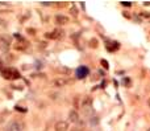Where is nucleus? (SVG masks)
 I'll list each match as a JSON object with an SVG mask.
<instances>
[{
  "label": "nucleus",
  "mask_w": 150,
  "mask_h": 131,
  "mask_svg": "<svg viewBox=\"0 0 150 131\" xmlns=\"http://www.w3.org/2000/svg\"><path fill=\"white\" fill-rule=\"evenodd\" d=\"M68 119H70V122L73 123H78L79 122V114L76 110H71L70 112H68Z\"/></svg>",
  "instance_id": "7"
},
{
  "label": "nucleus",
  "mask_w": 150,
  "mask_h": 131,
  "mask_svg": "<svg viewBox=\"0 0 150 131\" xmlns=\"http://www.w3.org/2000/svg\"><path fill=\"white\" fill-rule=\"evenodd\" d=\"M46 37L47 38H53V40H58V38H62L63 37V31L61 29H55L50 33H46Z\"/></svg>",
  "instance_id": "5"
},
{
  "label": "nucleus",
  "mask_w": 150,
  "mask_h": 131,
  "mask_svg": "<svg viewBox=\"0 0 150 131\" xmlns=\"http://www.w3.org/2000/svg\"><path fill=\"white\" fill-rule=\"evenodd\" d=\"M92 43V46H94V48H96V40H92V41H89V44Z\"/></svg>",
  "instance_id": "11"
},
{
  "label": "nucleus",
  "mask_w": 150,
  "mask_h": 131,
  "mask_svg": "<svg viewBox=\"0 0 150 131\" xmlns=\"http://www.w3.org/2000/svg\"><path fill=\"white\" fill-rule=\"evenodd\" d=\"M91 105H92V99H91V97H84L83 98V101H82V103H80V106H82V109H89L91 107Z\"/></svg>",
  "instance_id": "8"
},
{
  "label": "nucleus",
  "mask_w": 150,
  "mask_h": 131,
  "mask_svg": "<svg viewBox=\"0 0 150 131\" xmlns=\"http://www.w3.org/2000/svg\"><path fill=\"white\" fill-rule=\"evenodd\" d=\"M147 105H149V107H150V98L147 99Z\"/></svg>",
  "instance_id": "12"
},
{
  "label": "nucleus",
  "mask_w": 150,
  "mask_h": 131,
  "mask_svg": "<svg viewBox=\"0 0 150 131\" xmlns=\"http://www.w3.org/2000/svg\"><path fill=\"white\" fill-rule=\"evenodd\" d=\"M67 83H68V80H66V78H62V77L54 78V80L51 81V85L55 86V88H65Z\"/></svg>",
  "instance_id": "3"
},
{
  "label": "nucleus",
  "mask_w": 150,
  "mask_h": 131,
  "mask_svg": "<svg viewBox=\"0 0 150 131\" xmlns=\"http://www.w3.org/2000/svg\"><path fill=\"white\" fill-rule=\"evenodd\" d=\"M4 131H24V123L20 120H12L7 125Z\"/></svg>",
  "instance_id": "1"
},
{
  "label": "nucleus",
  "mask_w": 150,
  "mask_h": 131,
  "mask_svg": "<svg viewBox=\"0 0 150 131\" xmlns=\"http://www.w3.org/2000/svg\"><path fill=\"white\" fill-rule=\"evenodd\" d=\"M76 74H78V78H84L86 75H88V69L84 68V66H82V68H79L78 69Z\"/></svg>",
  "instance_id": "9"
},
{
  "label": "nucleus",
  "mask_w": 150,
  "mask_h": 131,
  "mask_svg": "<svg viewBox=\"0 0 150 131\" xmlns=\"http://www.w3.org/2000/svg\"><path fill=\"white\" fill-rule=\"evenodd\" d=\"M68 130V123L66 120H58L54 126V131H67Z\"/></svg>",
  "instance_id": "4"
},
{
  "label": "nucleus",
  "mask_w": 150,
  "mask_h": 131,
  "mask_svg": "<svg viewBox=\"0 0 150 131\" xmlns=\"http://www.w3.org/2000/svg\"><path fill=\"white\" fill-rule=\"evenodd\" d=\"M54 20H55V24H58V25H65V24H67L68 21H70V19H68L67 16H65V15H55V17H54Z\"/></svg>",
  "instance_id": "6"
},
{
  "label": "nucleus",
  "mask_w": 150,
  "mask_h": 131,
  "mask_svg": "<svg viewBox=\"0 0 150 131\" xmlns=\"http://www.w3.org/2000/svg\"><path fill=\"white\" fill-rule=\"evenodd\" d=\"M103 65H104V68H105V69H108V62L107 61H105V60H103Z\"/></svg>",
  "instance_id": "10"
},
{
  "label": "nucleus",
  "mask_w": 150,
  "mask_h": 131,
  "mask_svg": "<svg viewBox=\"0 0 150 131\" xmlns=\"http://www.w3.org/2000/svg\"><path fill=\"white\" fill-rule=\"evenodd\" d=\"M1 74H3V77L8 78V80H16V78H20V73H18L16 69H13V68H7V69H4L1 72Z\"/></svg>",
  "instance_id": "2"
}]
</instances>
